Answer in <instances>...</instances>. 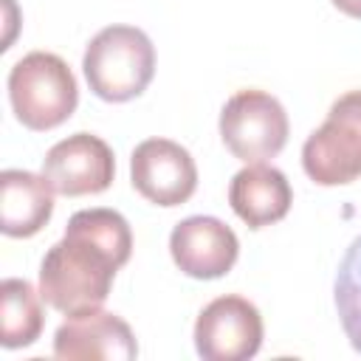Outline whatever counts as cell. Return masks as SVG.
<instances>
[{
    "instance_id": "1",
    "label": "cell",
    "mask_w": 361,
    "mask_h": 361,
    "mask_svg": "<svg viewBox=\"0 0 361 361\" xmlns=\"http://www.w3.org/2000/svg\"><path fill=\"white\" fill-rule=\"evenodd\" d=\"M133 254V231L116 209L76 212L59 243H54L39 265V293L45 305L65 316L87 313L110 296L116 271Z\"/></svg>"
},
{
    "instance_id": "2",
    "label": "cell",
    "mask_w": 361,
    "mask_h": 361,
    "mask_svg": "<svg viewBox=\"0 0 361 361\" xmlns=\"http://www.w3.org/2000/svg\"><path fill=\"white\" fill-rule=\"evenodd\" d=\"M82 71L102 102H130L155 76V45L135 25H107L87 42Z\"/></svg>"
},
{
    "instance_id": "3",
    "label": "cell",
    "mask_w": 361,
    "mask_h": 361,
    "mask_svg": "<svg viewBox=\"0 0 361 361\" xmlns=\"http://www.w3.org/2000/svg\"><path fill=\"white\" fill-rule=\"evenodd\" d=\"M8 99L23 127L45 133L73 116L79 87L62 56L51 51H31L17 59L8 73Z\"/></svg>"
},
{
    "instance_id": "4",
    "label": "cell",
    "mask_w": 361,
    "mask_h": 361,
    "mask_svg": "<svg viewBox=\"0 0 361 361\" xmlns=\"http://www.w3.org/2000/svg\"><path fill=\"white\" fill-rule=\"evenodd\" d=\"M302 166L319 186H344L361 178V90L330 104L324 124L302 147Z\"/></svg>"
},
{
    "instance_id": "5",
    "label": "cell",
    "mask_w": 361,
    "mask_h": 361,
    "mask_svg": "<svg viewBox=\"0 0 361 361\" xmlns=\"http://www.w3.org/2000/svg\"><path fill=\"white\" fill-rule=\"evenodd\" d=\"M288 113L282 102L265 90H237L220 110V138L243 164H265L276 158L288 141Z\"/></svg>"
},
{
    "instance_id": "6",
    "label": "cell",
    "mask_w": 361,
    "mask_h": 361,
    "mask_svg": "<svg viewBox=\"0 0 361 361\" xmlns=\"http://www.w3.org/2000/svg\"><path fill=\"white\" fill-rule=\"evenodd\" d=\"M262 347V316L245 296L212 299L195 322V350L206 361H245Z\"/></svg>"
},
{
    "instance_id": "7",
    "label": "cell",
    "mask_w": 361,
    "mask_h": 361,
    "mask_svg": "<svg viewBox=\"0 0 361 361\" xmlns=\"http://www.w3.org/2000/svg\"><path fill=\"white\" fill-rule=\"evenodd\" d=\"M133 189L155 206H180L197 189V166L186 147L169 138H147L130 155Z\"/></svg>"
},
{
    "instance_id": "8",
    "label": "cell",
    "mask_w": 361,
    "mask_h": 361,
    "mask_svg": "<svg viewBox=\"0 0 361 361\" xmlns=\"http://www.w3.org/2000/svg\"><path fill=\"white\" fill-rule=\"evenodd\" d=\"M42 175L56 195H99L113 183L116 158L104 138L93 133H73L45 152Z\"/></svg>"
},
{
    "instance_id": "9",
    "label": "cell",
    "mask_w": 361,
    "mask_h": 361,
    "mask_svg": "<svg viewBox=\"0 0 361 361\" xmlns=\"http://www.w3.org/2000/svg\"><path fill=\"white\" fill-rule=\"evenodd\" d=\"M172 262L192 279H220L226 276L237 257V234L212 214H192L180 220L169 234Z\"/></svg>"
},
{
    "instance_id": "10",
    "label": "cell",
    "mask_w": 361,
    "mask_h": 361,
    "mask_svg": "<svg viewBox=\"0 0 361 361\" xmlns=\"http://www.w3.org/2000/svg\"><path fill=\"white\" fill-rule=\"evenodd\" d=\"M54 355L68 361H130L138 355V341L121 316L96 307L68 316L56 327Z\"/></svg>"
},
{
    "instance_id": "11",
    "label": "cell",
    "mask_w": 361,
    "mask_h": 361,
    "mask_svg": "<svg viewBox=\"0 0 361 361\" xmlns=\"http://www.w3.org/2000/svg\"><path fill=\"white\" fill-rule=\"evenodd\" d=\"M228 203L248 228H262L279 223L290 212L293 192L282 169L268 164H248L231 178Z\"/></svg>"
},
{
    "instance_id": "12",
    "label": "cell",
    "mask_w": 361,
    "mask_h": 361,
    "mask_svg": "<svg viewBox=\"0 0 361 361\" xmlns=\"http://www.w3.org/2000/svg\"><path fill=\"white\" fill-rule=\"evenodd\" d=\"M54 214V189L45 175L28 169L0 172V231L6 237H34Z\"/></svg>"
},
{
    "instance_id": "13",
    "label": "cell",
    "mask_w": 361,
    "mask_h": 361,
    "mask_svg": "<svg viewBox=\"0 0 361 361\" xmlns=\"http://www.w3.org/2000/svg\"><path fill=\"white\" fill-rule=\"evenodd\" d=\"M42 293L28 282L8 276L0 285V344L6 350L28 347L42 333Z\"/></svg>"
},
{
    "instance_id": "14",
    "label": "cell",
    "mask_w": 361,
    "mask_h": 361,
    "mask_svg": "<svg viewBox=\"0 0 361 361\" xmlns=\"http://www.w3.org/2000/svg\"><path fill=\"white\" fill-rule=\"evenodd\" d=\"M333 296H336L341 330L350 338L353 350L361 353V234L350 243V248L341 257Z\"/></svg>"
},
{
    "instance_id": "15",
    "label": "cell",
    "mask_w": 361,
    "mask_h": 361,
    "mask_svg": "<svg viewBox=\"0 0 361 361\" xmlns=\"http://www.w3.org/2000/svg\"><path fill=\"white\" fill-rule=\"evenodd\" d=\"M341 14H347V17H355V20H361V0H330Z\"/></svg>"
}]
</instances>
